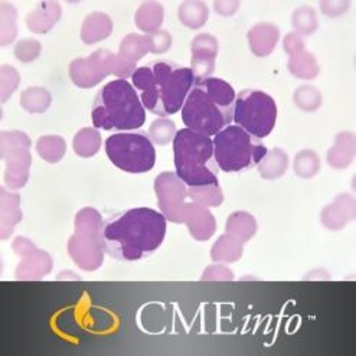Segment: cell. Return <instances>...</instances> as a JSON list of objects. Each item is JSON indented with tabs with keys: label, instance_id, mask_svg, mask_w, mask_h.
<instances>
[{
	"label": "cell",
	"instance_id": "6da1fadb",
	"mask_svg": "<svg viewBox=\"0 0 356 356\" xmlns=\"http://www.w3.org/2000/svg\"><path fill=\"white\" fill-rule=\"evenodd\" d=\"M166 221L162 212L146 207L111 215L100 231L103 250L120 261L143 260L162 245Z\"/></svg>",
	"mask_w": 356,
	"mask_h": 356
},
{
	"label": "cell",
	"instance_id": "7a4b0ae2",
	"mask_svg": "<svg viewBox=\"0 0 356 356\" xmlns=\"http://www.w3.org/2000/svg\"><path fill=\"white\" fill-rule=\"evenodd\" d=\"M195 83L191 68L169 59L136 68L131 75V86L140 91L143 107L159 117H169L182 110Z\"/></svg>",
	"mask_w": 356,
	"mask_h": 356
},
{
	"label": "cell",
	"instance_id": "3957f363",
	"mask_svg": "<svg viewBox=\"0 0 356 356\" xmlns=\"http://www.w3.org/2000/svg\"><path fill=\"white\" fill-rule=\"evenodd\" d=\"M235 90L221 78L196 81L182 107L186 129L212 137L231 124Z\"/></svg>",
	"mask_w": 356,
	"mask_h": 356
},
{
	"label": "cell",
	"instance_id": "277c9868",
	"mask_svg": "<svg viewBox=\"0 0 356 356\" xmlns=\"http://www.w3.org/2000/svg\"><path fill=\"white\" fill-rule=\"evenodd\" d=\"M91 120L95 129L131 131L146 122V108L134 87L127 80L117 78L98 91Z\"/></svg>",
	"mask_w": 356,
	"mask_h": 356
},
{
	"label": "cell",
	"instance_id": "5b68a950",
	"mask_svg": "<svg viewBox=\"0 0 356 356\" xmlns=\"http://www.w3.org/2000/svg\"><path fill=\"white\" fill-rule=\"evenodd\" d=\"M176 175L188 188L220 185V168L215 162L212 138L191 129L176 131L173 138Z\"/></svg>",
	"mask_w": 356,
	"mask_h": 356
},
{
	"label": "cell",
	"instance_id": "8992f818",
	"mask_svg": "<svg viewBox=\"0 0 356 356\" xmlns=\"http://www.w3.org/2000/svg\"><path fill=\"white\" fill-rule=\"evenodd\" d=\"M215 162L222 172L236 173L255 168L267 154L260 138L247 133L240 126H227L212 138Z\"/></svg>",
	"mask_w": 356,
	"mask_h": 356
},
{
	"label": "cell",
	"instance_id": "52a82bcc",
	"mask_svg": "<svg viewBox=\"0 0 356 356\" xmlns=\"http://www.w3.org/2000/svg\"><path fill=\"white\" fill-rule=\"evenodd\" d=\"M110 162L127 173H146L154 168L156 150L146 131H120L106 140Z\"/></svg>",
	"mask_w": 356,
	"mask_h": 356
},
{
	"label": "cell",
	"instance_id": "ba28073f",
	"mask_svg": "<svg viewBox=\"0 0 356 356\" xmlns=\"http://www.w3.org/2000/svg\"><path fill=\"white\" fill-rule=\"evenodd\" d=\"M232 120L257 138L267 137L277 122L274 98L260 90H244L236 94Z\"/></svg>",
	"mask_w": 356,
	"mask_h": 356
},
{
	"label": "cell",
	"instance_id": "9c48e42d",
	"mask_svg": "<svg viewBox=\"0 0 356 356\" xmlns=\"http://www.w3.org/2000/svg\"><path fill=\"white\" fill-rule=\"evenodd\" d=\"M134 71L136 64L127 63L108 49H98L87 58H76L70 65L71 80L80 88H92L111 74L120 80H127Z\"/></svg>",
	"mask_w": 356,
	"mask_h": 356
},
{
	"label": "cell",
	"instance_id": "30bf717a",
	"mask_svg": "<svg viewBox=\"0 0 356 356\" xmlns=\"http://www.w3.org/2000/svg\"><path fill=\"white\" fill-rule=\"evenodd\" d=\"M31 140L21 131L2 133V157L6 161L5 184L10 189L24 188L29 177Z\"/></svg>",
	"mask_w": 356,
	"mask_h": 356
},
{
	"label": "cell",
	"instance_id": "8fae6325",
	"mask_svg": "<svg viewBox=\"0 0 356 356\" xmlns=\"http://www.w3.org/2000/svg\"><path fill=\"white\" fill-rule=\"evenodd\" d=\"M154 191L157 195V204L165 218L175 224H184L182 209L186 204L188 186L184 184L176 172H163L156 177Z\"/></svg>",
	"mask_w": 356,
	"mask_h": 356
},
{
	"label": "cell",
	"instance_id": "7c38bea8",
	"mask_svg": "<svg viewBox=\"0 0 356 356\" xmlns=\"http://www.w3.org/2000/svg\"><path fill=\"white\" fill-rule=\"evenodd\" d=\"M68 252L74 263L86 271L100 268L104 257L100 232L75 229L68 241Z\"/></svg>",
	"mask_w": 356,
	"mask_h": 356
},
{
	"label": "cell",
	"instance_id": "4fadbf2b",
	"mask_svg": "<svg viewBox=\"0 0 356 356\" xmlns=\"http://www.w3.org/2000/svg\"><path fill=\"white\" fill-rule=\"evenodd\" d=\"M218 41L211 33H200L192 39L191 70L196 81L211 78L215 70V59L218 56Z\"/></svg>",
	"mask_w": 356,
	"mask_h": 356
},
{
	"label": "cell",
	"instance_id": "5bb4252c",
	"mask_svg": "<svg viewBox=\"0 0 356 356\" xmlns=\"http://www.w3.org/2000/svg\"><path fill=\"white\" fill-rule=\"evenodd\" d=\"M182 220L196 241H207L216 231L213 215L207 207L189 202L184 205Z\"/></svg>",
	"mask_w": 356,
	"mask_h": 356
},
{
	"label": "cell",
	"instance_id": "9a60e30c",
	"mask_svg": "<svg viewBox=\"0 0 356 356\" xmlns=\"http://www.w3.org/2000/svg\"><path fill=\"white\" fill-rule=\"evenodd\" d=\"M280 39V29L274 24H257L248 31L250 49L255 56H268Z\"/></svg>",
	"mask_w": 356,
	"mask_h": 356
},
{
	"label": "cell",
	"instance_id": "2e32d148",
	"mask_svg": "<svg viewBox=\"0 0 356 356\" xmlns=\"http://www.w3.org/2000/svg\"><path fill=\"white\" fill-rule=\"evenodd\" d=\"M355 201L350 195H341L322 211V222L326 228L338 231L355 218Z\"/></svg>",
	"mask_w": 356,
	"mask_h": 356
},
{
	"label": "cell",
	"instance_id": "e0dca14e",
	"mask_svg": "<svg viewBox=\"0 0 356 356\" xmlns=\"http://www.w3.org/2000/svg\"><path fill=\"white\" fill-rule=\"evenodd\" d=\"M63 9L56 2H42L39 3L26 16V25L35 33H47L54 28V25L61 17Z\"/></svg>",
	"mask_w": 356,
	"mask_h": 356
},
{
	"label": "cell",
	"instance_id": "ac0fdd59",
	"mask_svg": "<svg viewBox=\"0 0 356 356\" xmlns=\"http://www.w3.org/2000/svg\"><path fill=\"white\" fill-rule=\"evenodd\" d=\"M24 257L26 260L19 264L16 270V279L19 280H39L52 268V260L45 251L33 248Z\"/></svg>",
	"mask_w": 356,
	"mask_h": 356
},
{
	"label": "cell",
	"instance_id": "d6986e66",
	"mask_svg": "<svg viewBox=\"0 0 356 356\" xmlns=\"http://www.w3.org/2000/svg\"><path fill=\"white\" fill-rule=\"evenodd\" d=\"M113 32L111 17L103 12H94L84 19L81 39L87 45H94L107 39Z\"/></svg>",
	"mask_w": 356,
	"mask_h": 356
},
{
	"label": "cell",
	"instance_id": "ffe728a7",
	"mask_svg": "<svg viewBox=\"0 0 356 356\" xmlns=\"http://www.w3.org/2000/svg\"><path fill=\"white\" fill-rule=\"evenodd\" d=\"M355 136L352 133H341L336 136L334 145L327 153V163L334 169L348 168L355 156Z\"/></svg>",
	"mask_w": 356,
	"mask_h": 356
},
{
	"label": "cell",
	"instance_id": "44dd1931",
	"mask_svg": "<svg viewBox=\"0 0 356 356\" xmlns=\"http://www.w3.org/2000/svg\"><path fill=\"white\" fill-rule=\"evenodd\" d=\"M163 16H165V9L161 3L145 2L138 6L134 16V22L138 29L149 35L161 29Z\"/></svg>",
	"mask_w": 356,
	"mask_h": 356
},
{
	"label": "cell",
	"instance_id": "7402d4cb",
	"mask_svg": "<svg viewBox=\"0 0 356 356\" xmlns=\"http://www.w3.org/2000/svg\"><path fill=\"white\" fill-rule=\"evenodd\" d=\"M244 243L236 240L235 236L229 234L221 235L211 250V259L216 263H234L238 261L243 257Z\"/></svg>",
	"mask_w": 356,
	"mask_h": 356
},
{
	"label": "cell",
	"instance_id": "603a6c76",
	"mask_svg": "<svg viewBox=\"0 0 356 356\" xmlns=\"http://www.w3.org/2000/svg\"><path fill=\"white\" fill-rule=\"evenodd\" d=\"M225 229L227 234L235 236L236 240H240L241 243H247L257 232V221L251 213L238 211L228 216Z\"/></svg>",
	"mask_w": 356,
	"mask_h": 356
},
{
	"label": "cell",
	"instance_id": "cb8c5ba5",
	"mask_svg": "<svg viewBox=\"0 0 356 356\" xmlns=\"http://www.w3.org/2000/svg\"><path fill=\"white\" fill-rule=\"evenodd\" d=\"M177 16H179V21L186 28L200 29L208 21L209 9H208L207 3L200 2V0H188V2H184L179 6Z\"/></svg>",
	"mask_w": 356,
	"mask_h": 356
},
{
	"label": "cell",
	"instance_id": "d4e9b609",
	"mask_svg": "<svg viewBox=\"0 0 356 356\" xmlns=\"http://www.w3.org/2000/svg\"><path fill=\"white\" fill-rule=\"evenodd\" d=\"M260 176L264 179H277L282 177L289 168V156L282 149H273L267 152L261 162L257 165Z\"/></svg>",
	"mask_w": 356,
	"mask_h": 356
},
{
	"label": "cell",
	"instance_id": "484cf974",
	"mask_svg": "<svg viewBox=\"0 0 356 356\" xmlns=\"http://www.w3.org/2000/svg\"><path fill=\"white\" fill-rule=\"evenodd\" d=\"M289 71L300 80H314L319 75V64L316 56L306 49L290 56Z\"/></svg>",
	"mask_w": 356,
	"mask_h": 356
},
{
	"label": "cell",
	"instance_id": "4316f807",
	"mask_svg": "<svg viewBox=\"0 0 356 356\" xmlns=\"http://www.w3.org/2000/svg\"><path fill=\"white\" fill-rule=\"evenodd\" d=\"M102 147V134L95 127H87L78 131L74 137L72 149L80 157H92Z\"/></svg>",
	"mask_w": 356,
	"mask_h": 356
},
{
	"label": "cell",
	"instance_id": "83f0119b",
	"mask_svg": "<svg viewBox=\"0 0 356 356\" xmlns=\"http://www.w3.org/2000/svg\"><path fill=\"white\" fill-rule=\"evenodd\" d=\"M51 103V92L42 87H29L21 94V106L31 114L45 113Z\"/></svg>",
	"mask_w": 356,
	"mask_h": 356
},
{
	"label": "cell",
	"instance_id": "f1b7e54d",
	"mask_svg": "<svg viewBox=\"0 0 356 356\" xmlns=\"http://www.w3.org/2000/svg\"><path fill=\"white\" fill-rule=\"evenodd\" d=\"M147 52H149V42H147L146 35H137V33H130L124 36L120 44V48H118V55L131 64L140 61Z\"/></svg>",
	"mask_w": 356,
	"mask_h": 356
},
{
	"label": "cell",
	"instance_id": "f546056e",
	"mask_svg": "<svg viewBox=\"0 0 356 356\" xmlns=\"http://www.w3.org/2000/svg\"><path fill=\"white\" fill-rule=\"evenodd\" d=\"M67 150L65 140L61 136H42L36 142V152L48 163H58Z\"/></svg>",
	"mask_w": 356,
	"mask_h": 356
},
{
	"label": "cell",
	"instance_id": "4dcf8cb0",
	"mask_svg": "<svg viewBox=\"0 0 356 356\" xmlns=\"http://www.w3.org/2000/svg\"><path fill=\"white\" fill-rule=\"evenodd\" d=\"M188 197L202 207H220L224 202V193L220 185H207L188 188Z\"/></svg>",
	"mask_w": 356,
	"mask_h": 356
},
{
	"label": "cell",
	"instance_id": "1f68e13d",
	"mask_svg": "<svg viewBox=\"0 0 356 356\" xmlns=\"http://www.w3.org/2000/svg\"><path fill=\"white\" fill-rule=\"evenodd\" d=\"M291 24L296 31L294 33H298L299 36H309L314 33L319 26L318 15H316L313 8L309 6H303L296 10L291 17Z\"/></svg>",
	"mask_w": 356,
	"mask_h": 356
},
{
	"label": "cell",
	"instance_id": "d6a6232c",
	"mask_svg": "<svg viewBox=\"0 0 356 356\" xmlns=\"http://www.w3.org/2000/svg\"><path fill=\"white\" fill-rule=\"evenodd\" d=\"M321 170V159L316 152L303 150L294 159V172L303 179H310V177L318 175Z\"/></svg>",
	"mask_w": 356,
	"mask_h": 356
},
{
	"label": "cell",
	"instance_id": "836d02e7",
	"mask_svg": "<svg viewBox=\"0 0 356 356\" xmlns=\"http://www.w3.org/2000/svg\"><path fill=\"white\" fill-rule=\"evenodd\" d=\"M176 136V124L166 117L154 120L149 129V137L153 145H169Z\"/></svg>",
	"mask_w": 356,
	"mask_h": 356
},
{
	"label": "cell",
	"instance_id": "e575fe53",
	"mask_svg": "<svg viewBox=\"0 0 356 356\" xmlns=\"http://www.w3.org/2000/svg\"><path fill=\"white\" fill-rule=\"evenodd\" d=\"M294 103L305 111H316L322 106V94L313 86H302L294 91Z\"/></svg>",
	"mask_w": 356,
	"mask_h": 356
},
{
	"label": "cell",
	"instance_id": "d590c367",
	"mask_svg": "<svg viewBox=\"0 0 356 356\" xmlns=\"http://www.w3.org/2000/svg\"><path fill=\"white\" fill-rule=\"evenodd\" d=\"M2 45L6 47L16 38L17 28H16V9L9 3H2Z\"/></svg>",
	"mask_w": 356,
	"mask_h": 356
},
{
	"label": "cell",
	"instance_id": "8d00e7d4",
	"mask_svg": "<svg viewBox=\"0 0 356 356\" xmlns=\"http://www.w3.org/2000/svg\"><path fill=\"white\" fill-rule=\"evenodd\" d=\"M41 42L36 39H22L15 47V56L21 63H32L41 55Z\"/></svg>",
	"mask_w": 356,
	"mask_h": 356
},
{
	"label": "cell",
	"instance_id": "74e56055",
	"mask_svg": "<svg viewBox=\"0 0 356 356\" xmlns=\"http://www.w3.org/2000/svg\"><path fill=\"white\" fill-rule=\"evenodd\" d=\"M0 87H2V102L5 103L9 95L15 92V90L19 86V81H21V76H19V72L9 65L2 67V72H0Z\"/></svg>",
	"mask_w": 356,
	"mask_h": 356
},
{
	"label": "cell",
	"instance_id": "f35d334b",
	"mask_svg": "<svg viewBox=\"0 0 356 356\" xmlns=\"http://www.w3.org/2000/svg\"><path fill=\"white\" fill-rule=\"evenodd\" d=\"M149 42V52L153 54H165L172 47V35L168 31H156L153 33L146 35Z\"/></svg>",
	"mask_w": 356,
	"mask_h": 356
},
{
	"label": "cell",
	"instance_id": "ab89813d",
	"mask_svg": "<svg viewBox=\"0 0 356 356\" xmlns=\"http://www.w3.org/2000/svg\"><path fill=\"white\" fill-rule=\"evenodd\" d=\"M202 280H232L234 279V273L225 267V266H221V264H215V266H211L208 267L202 277Z\"/></svg>",
	"mask_w": 356,
	"mask_h": 356
},
{
	"label": "cell",
	"instance_id": "60d3db41",
	"mask_svg": "<svg viewBox=\"0 0 356 356\" xmlns=\"http://www.w3.org/2000/svg\"><path fill=\"white\" fill-rule=\"evenodd\" d=\"M350 3L348 0H323L321 9L326 16H341L348 12Z\"/></svg>",
	"mask_w": 356,
	"mask_h": 356
},
{
	"label": "cell",
	"instance_id": "b9f144b4",
	"mask_svg": "<svg viewBox=\"0 0 356 356\" xmlns=\"http://www.w3.org/2000/svg\"><path fill=\"white\" fill-rule=\"evenodd\" d=\"M283 47H284V51L290 55V56H293V55H296V54H299V52H302V51H305V41H303V38L302 36H299L298 33H287L286 35V38H284V41H283Z\"/></svg>",
	"mask_w": 356,
	"mask_h": 356
},
{
	"label": "cell",
	"instance_id": "7bdbcfd3",
	"mask_svg": "<svg viewBox=\"0 0 356 356\" xmlns=\"http://www.w3.org/2000/svg\"><path fill=\"white\" fill-rule=\"evenodd\" d=\"M240 8L238 0H216L213 2L215 12L221 16H232Z\"/></svg>",
	"mask_w": 356,
	"mask_h": 356
}]
</instances>
